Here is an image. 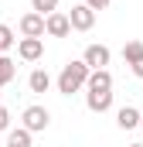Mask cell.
Instances as JSON below:
<instances>
[{
    "label": "cell",
    "instance_id": "obj_2",
    "mask_svg": "<svg viewBox=\"0 0 143 147\" xmlns=\"http://www.w3.org/2000/svg\"><path fill=\"white\" fill-rule=\"evenodd\" d=\"M48 123H51V113L44 110V106H27V110H24V130H27V134L48 130Z\"/></svg>",
    "mask_w": 143,
    "mask_h": 147
},
{
    "label": "cell",
    "instance_id": "obj_8",
    "mask_svg": "<svg viewBox=\"0 0 143 147\" xmlns=\"http://www.w3.org/2000/svg\"><path fill=\"white\" fill-rule=\"evenodd\" d=\"M41 51H44V41H41V38H21V45H17V55H21L24 62L41 58Z\"/></svg>",
    "mask_w": 143,
    "mask_h": 147
},
{
    "label": "cell",
    "instance_id": "obj_1",
    "mask_svg": "<svg viewBox=\"0 0 143 147\" xmlns=\"http://www.w3.org/2000/svg\"><path fill=\"white\" fill-rule=\"evenodd\" d=\"M89 72H92V69H89L85 62H68V65L61 69V75H58V92H65V96L78 92V89L85 86Z\"/></svg>",
    "mask_w": 143,
    "mask_h": 147
},
{
    "label": "cell",
    "instance_id": "obj_16",
    "mask_svg": "<svg viewBox=\"0 0 143 147\" xmlns=\"http://www.w3.org/2000/svg\"><path fill=\"white\" fill-rule=\"evenodd\" d=\"M10 45H14V31H10L7 24H0V51H7Z\"/></svg>",
    "mask_w": 143,
    "mask_h": 147
},
{
    "label": "cell",
    "instance_id": "obj_15",
    "mask_svg": "<svg viewBox=\"0 0 143 147\" xmlns=\"http://www.w3.org/2000/svg\"><path fill=\"white\" fill-rule=\"evenodd\" d=\"M31 7H34V14H55L58 10V0H31Z\"/></svg>",
    "mask_w": 143,
    "mask_h": 147
},
{
    "label": "cell",
    "instance_id": "obj_19",
    "mask_svg": "<svg viewBox=\"0 0 143 147\" xmlns=\"http://www.w3.org/2000/svg\"><path fill=\"white\" fill-rule=\"evenodd\" d=\"M140 127H143V113H140Z\"/></svg>",
    "mask_w": 143,
    "mask_h": 147
},
{
    "label": "cell",
    "instance_id": "obj_18",
    "mask_svg": "<svg viewBox=\"0 0 143 147\" xmlns=\"http://www.w3.org/2000/svg\"><path fill=\"white\" fill-rule=\"evenodd\" d=\"M7 123H10V113L0 106V130H7Z\"/></svg>",
    "mask_w": 143,
    "mask_h": 147
},
{
    "label": "cell",
    "instance_id": "obj_14",
    "mask_svg": "<svg viewBox=\"0 0 143 147\" xmlns=\"http://www.w3.org/2000/svg\"><path fill=\"white\" fill-rule=\"evenodd\" d=\"M14 72H17V65H14L7 55H0V86H7V82L14 79Z\"/></svg>",
    "mask_w": 143,
    "mask_h": 147
},
{
    "label": "cell",
    "instance_id": "obj_9",
    "mask_svg": "<svg viewBox=\"0 0 143 147\" xmlns=\"http://www.w3.org/2000/svg\"><path fill=\"white\" fill-rule=\"evenodd\" d=\"M85 86H89V92H109V89H112V75H109L106 69H96V72H89Z\"/></svg>",
    "mask_w": 143,
    "mask_h": 147
},
{
    "label": "cell",
    "instance_id": "obj_13",
    "mask_svg": "<svg viewBox=\"0 0 143 147\" xmlns=\"http://www.w3.org/2000/svg\"><path fill=\"white\" fill-rule=\"evenodd\" d=\"M7 147H31V134L21 127V130H10L7 134Z\"/></svg>",
    "mask_w": 143,
    "mask_h": 147
},
{
    "label": "cell",
    "instance_id": "obj_20",
    "mask_svg": "<svg viewBox=\"0 0 143 147\" xmlns=\"http://www.w3.org/2000/svg\"><path fill=\"white\" fill-rule=\"evenodd\" d=\"M130 147H143V144H130Z\"/></svg>",
    "mask_w": 143,
    "mask_h": 147
},
{
    "label": "cell",
    "instance_id": "obj_4",
    "mask_svg": "<svg viewBox=\"0 0 143 147\" xmlns=\"http://www.w3.org/2000/svg\"><path fill=\"white\" fill-rule=\"evenodd\" d=\"M68 24L75 28V31H89V28L96 24V10H89L85 3H78V7H72V14H68Z\"/></svg>",
    "mask_w": 143,
    "mask_h": 147
},
{
    "label": "cell",
    "instance_id": "obj_3",
    "mask_svg": "<svg viewBox=\"0 0 143 147\" xmlns=\"http://www.w3.org/2000/svg\"><path fill=\"white\" fill-rule=\"evenodd\" d=\"M72 31V24H68V14H48L44 17V34H51V38H68Z\"/></svg>",
    "mask_w": 143,
    "mask_h": 147
},
{
    "label": "cell",
    "instance_id": "obj_17",
    "mask_svg": "<svg viewBox=\"0 0 143 147\" xmlns=\"http://www.w3.org/2000/svg\"><path fill=\"white\" fill-rule=\"evenodd\" d=\"M85 7H89V10H106L109 0H85Z\"/></svg>",
    "mask_w": 143,
    "mask_h": 147
},
{
    "label": "cell",
    "instance_id": "obj_5",
    "mask_svg": "<svg viewBox=\"0 0 143 147\" xmlns=\"http://www.w3.org/2000/svg\"><path fill=\"white\" fill-rule=\"evenodd\" d=\"M123 58L130 62V69L136 79H143V45L140 41H126V48H123Z\"/></svg>",
    "mask_w": 143,
    "mask_h": 147
},
{
    "label": "cell",
    "instance_id": "obj_6",
    "mask_svg": "<svg viewBox=\"0 0 143 147\" xmlns=\"http://www.w3.org/2000/svg\"><path fill=\"white\" fill-rule=\"evenodd\" d=\"M21 34L24 38H44V17L34 14V10L24 14V17H21Z\"/></svg>",
    "mask_w": 143,
    "mask_h": 147
},
{
    "label": "cell",
    "instance_id": "obj_11",
    "mask_svg": "<svg viewBox=\"0 0 143 147\" xmlns=\"http://www.w3.org/2000/svg\"><path fill=\"white\" fill-rule=\"evenodd\" d=\"M116 123L123 127V130H133V127H140V110H133V106H123L119 116H116Z\"/></svg>",
    "mask_w": 143,
    "mask_h": 147
},
{
    "label": "cell",
    "instance_id": "obj_12",
    "mask_svg": "<svg viewBox=\"0 0 143 147\" xmlns=\"http://www.w3.org/2000/svg\"><path fill=\"white\" fill-rule=\"evenodd\" d=\"M27 82H31V92H48V86H51V75H48V72H41V69H34Z\"/></svg>",
    "mask_w": 143,
    "mask_h": 147
},
{
    "label": "cell",
    "instance_id": "obj_10",
    "mask_svg": "<svg viewBox=\"0 0 143 147\" xmlns=\"http://www.w3.org/2000/svg\"><path fill=\"white\" fill-rule=\"evenodd\" d=\"M89 110L92 113H106L109 106H112V92H89Z\"/></svg>",
    "mask_w": 143,
    "mask_h": 147
},
{
    "label": "cell",
    "instance_id": "obj_7",
    "mask_svg": "<svg viewBox=\"0 0 143 147\" xmlns=\"http://www.w3.org/2000/svg\"><path fill=\"white\" fill-rule=\"evenodd\" d=\"M82 62H85L92 72H96V69H102V65H109V48H106V45H89Z\"/></svg>",
    "mask_w": 143,
    "mask_h": 147
}]
</instances>
